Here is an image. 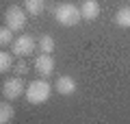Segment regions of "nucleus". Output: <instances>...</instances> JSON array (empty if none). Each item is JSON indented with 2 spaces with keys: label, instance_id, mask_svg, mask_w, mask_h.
Segmentation results:
<instances>
[{
  "label": "nucleus",
  "instance_id": "nucleus-1",
  "mask_svg": "<svg viewBox=\"0 0 130 124\" xmlns=\"http://www.w3.org/2000/svg\"><path fill=\"white\" fill-rule=\"evenodd\" d=\"M26 100L30 105H43L48 98L52 96V85L46 78H37V81H30L26 85V92H24Z\"/></svg>",
  "mask_w": 130,
  "mask_h": 124
},
{
  "label": "nucleus",
  "instance_id": "nucleus-2",
  "mask_svg": "<svg viewBox=\"0 0 130 124\" xmlns=\"http://www.w3.org/2000/svg\"><path fill=\"white\" fill-rule=\"evenodd\" d=\"M54 20L61 26H76V24L83 20L80 15V7L72 5V2H63V5L54 7Z\"/></svg>",
  "mask_w": 130,
  "mask_h": 124
},
{
  "label": "nucleus",
  "instance_id": "nucleus-3",
  "mask_svg": "<svg viewBox=\"0 0 130 124\" xmlns=\"http://www.w3.org/2000/svg\"><path fill=\"white\" fill-rule=\"evenodd\" d=\"M26 18H28L26 9H22V7H18V5H11L9 9L5 11V24L13 33L24 31V26H26Z\"/></svg>",
  "mask_w": 130,
  "mask_h": 124
},
{
  "label": "nucleus",
  "instance_id": "nucleus-4",
  "mask_svg": "<svg viewBox=\"0 0 130 124\" xmlns=\"http://www.w3.org/2000/svg\"><path fill=\"white\" fill-rule=\"evenodd\" d=\"M35 48H37V39H35L32 35H20L18 39H13V44H11L13 55L20 57V59L30 57L32 52H35Z\"/></svg>",
  "mask_w": 130,
  "mask_h": 124
},
{
  "label": "nucleus",
  "instance_id": "nucleus-5",
  "mask_svg": "<svg viewBox=\"0 0 130 124\" xmlns=\"http://www.w3.org/2000/svg\"><path fill=\"white\" fill-rule=\"evenodd\" d=\"M24 92H26V85H24V81L20 76L7 78L5 85H2V96H5L7 100H18L20 96H24Z\"/></svg>",
  "mask_w": 130,
  "mask_h": 124
},
{
  "label": "nucleus",
  "instance_id": "nucleus-6",
  "mask_svg": "<svg viewBox=\"0 0 130 124\" xmlns=\"http://www.w3.org/2000/svg\"><path fill=\"white\" fill-rule=\"evenodd\" d=\"M54 68H56V65H54V59H52V55H46V52H41V55L35 59V72H37L41 78L52 76Z\"/></svg>",
  "mask_w": 130,
  "mask_h": 124
},
{
  "label": "nucleus",
  "instance_id": "nucleus-7",
  "mask_svg": "<svg viewBox=\"0 0 130 124\" xmlns=\"http://www.w3.org/2000/svg\"><path fill=\"white\" fill-rule=\"evenodd\" d=\"M54 89H56V94H61V96H72V94L76 92V81L72 76H67V74H63V76L56 78Z\"/></svg>",
  "mask_w": 130,
  "mask_h": 124
},
{
  "label": "nucleus",
  "instance_id": "nucleus-8",
  "mask_svg": "<svg viewBox=\"0 0 130 124\" xmlns=\"http://www.w3.org/2000/svg\"><path fill=\"white\" fill-rule=\"evenodd\" d=\"M80 15H83V20H95L100 15V2L98 0H83Z\"/></svg>",
  "mask_w": 130,
  "mask_h": 124
},
{
  "label": "nucleus",
  "instance_id": "nucleus-9",
  "mask_svg": "<svg viewBox=\"0 0 130 124\" xmlns=\"http://www.w3.org/2000/svg\"><path fill=\"white\" fill-rule=\"evenodd\" d=\"M113 20H115V24L119 28H130V7H121Z\"/></svg>",
  "mask_w": 130,
  "mask_h": 124
},
{
  "label": "nucleus",
  "instance_id": "nucleus-10",
  "mask_svg": "<svg viewBox=\"0 0 130 124\" xmlns=\"http://www.w3.org/2000/svg\"><path fill=\"white\" fill-rule=\"evenodd\" d=\"M13 115H15V109H13V105H11V100L0 102V124L11 122V120H13Z\"/></svg>",
  "mask_w": 130,
  "mask_h": 124
},
{
  "label": "nucleus",
  "instance_id": "nucleus-11",
  "mask_svg": "<svg viewBox=\"0 0 130 124\" xmlns=\"http://www.w3.org/2000/svg\"><path fill=\"white\" fill-rule=\"evenodd\" d=\"M24 9L30 15H39L46 9V0H24Z\"/></svg>",
  "mask_w": 130,
  "mask_h": 124
},
{
  "label": "nucleus",
  "instance_id": "nucleus-12",
  "mask_svg": "<svg viewBox=\"0 0 130 124\" xmlns=\"http://www.w3.org/2000/svg\"><path fill=\"white\" fill-rule=\"evenodd\" d=\"M37 48L41 52H46V55H52V52H54V39H52L50 35L39 37V39H37Z\"/></svg>",
  "mask_w": 130,
  "mask_h": 124
},
{
  "label": "nucleus",
  "instance_id": "nucleus-13",
  "mask_svg": "<svg viewBox=\"0 0 130 124\" xmlns=\"http://www.w3.org/2000/svg\"><path fill=\"white\" fill-rule=\"evenodd\" d=\"M13 44V31H11L9 26H0V48H7Z\"/></svg>",
  "mask_w": 130,
  "mask_h": 124
},
{
  "label": "nucleus",
  "instance_id": "nucleus-14",
  "mask_svg": "<svg viewBox=\"0 0 130 124\" xmlns=\"http://www.w3.org/2000/svg\"><path fill=\"white\" fill-rule=\"evenodd\" d=\"M13 68V55H9V52L0 50V74L9 72V70Z\"/></svg>",
  "mask_w": 130,
  "mask_h": 124
},
{
  "label": "nucleus",
  "instance_id": "nucleus-15",
  "mask_svg": "<svg viewBox=\"0 0 130 124\" xmlns=\"http://www.w3.org/2000/svg\"><path fill=\"white\" fill-rule=\"evenodd\" d=\"M28 70H30V68H28V63H26L24 59H20L18 63L13 65V72L18 74V76H26V74H28Z\"/></svg>",
  "mask_w": 130,
  "mask_h": 124
}]
</instances>
